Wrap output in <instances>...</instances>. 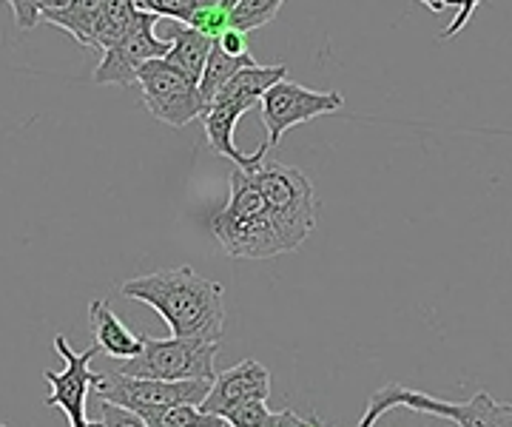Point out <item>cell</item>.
<instances>
[{
    "label": "cell",
    "mask_w": 512,
    "mask_h": 427,
    "mask_svg": "<svg viewBox=\"0 0 512 427\" xmlns=\"http://www.w3.org/2000/svg\"><path fill=\"white\" fill-rule=\"evenodd\" d=\"M123 297L143 302L163 316L171 336L220 342L225 328V291L220 282L200 277L194 268H163L146 277L128 279Z\"/></svg>",
    "instance_id": "cell-1"
},
{
    "label": "cell",
    "mask_w": 512,
    "mask_h": 427,
    "mask_svg": "<svg viewBox=\"0 0 512 427\" xmlns=\"http://www.w3.org/2000/svg\"><path fill=\"white\" fill-rule=\"evenodd\" d=\"M211 234L231 260H271L288 254L262 191L242 168L231 171V197L211 217Z\"/></svg>",
    "instance_id": "cell-2"
},
{
    "label": "cell",
    "mask_w": 512,
    "mask_h": 427,
    "mask_svg": "<svg viewBox=\"0 0 512 427\" xmlns=\"http://www.w3.org/2000/svg\"><path fill=\"white\" fill-rule=\"evenodd\" d=\"M288 77V66L285 63H276V66H245L239 69L237 75L231 77L225 86L220 89V94L205 106L202 112V126H205V137L211 143V149L222 154L225 160H231L234 166L242 168V171H251L256 168L265 154H268V143H262L254 154H242L234 143V131H237V123L242 114L248 109H254L256 103L265 97V92Z\"/></svg>",
    "instance_id": "cell-3"
},
{
    "label": "cell",
    "mask_w": 512,
    "mask_h": 427,
    "mask_svg": "<svg viewBox=\"0 0 512 427\" xmlns=\"http://www.w3.org/2000/svg\"><path fill=\"white\" fill-rule=\"evenodd\" d=\"M396 408L439 416V419H453L458 427H512L510 402H495L487 390H481V393H476L467 402H447V399L421 393V390L404 388V385H396V382L384 385L382 390H376L370 396L359 427H373L384 413H390V410Z\"/></svg>",
    "instance_id": "cell-4"
},
{
    "label": "cell",
    "mask_w": 512,
    "mask_h": 427,
    "mask_svg": "<svg viewBox=\"0 0 512 427\" xmlns=\"http://www.w3.org/2000/svg\"><path fill=\"white\" fill-rule=\"evenodd\" d=\"M248 174L254 177V183L262 191L265 203L274 214L276 228L282 234V242L291 254L311 237V231L316 228L313 183L299 168L279 163V160H262Z\"/></svg>",
    "instance_id": "cell-5"
},
{
    "label": "cell",
    "mask_w": 512,
    "mask_h": 427,
    "mask_svg": "<svg viewBox=\"0 0 512 427\" xmlns=\"http://www.w3.org/2000/svg\"><path fill=\"white\" fill-rule=\"evenodd\" d=\"M143 351L134 359H126L117 365V371L128 376H143V379H165V382H185V379H205L214 382V359L220 353V342L208 339H154L140 334Z\"/></svg>",
    "instance_id": "cell-6"
},
{
    "label": "cell",
    "mask_w": 512,
    "mask_h": 427,
    "mask_svg": "<svg viewBox=\"0 0 512 427\" xmlns=\"http://www.w3.org/2000/svg\"><path fill=\"white\" fill-rule=\"evenodd\" d=\"M137 86L143 92L151 117L165 123V126L180 129L205 112L200 83H194L191 77L183 75L165 57L148 60L137 75Z\"/></svg>",
    "instance_id": "cell-7"
},
{
    "label": "cell",
    "mask_w": 512,
    "mask_h": 427,
    "mask_svg": "<svg viewBox=\"0 0 512 427\" xmlns=\"http://www.w3.org/2000/svg\"><path fill=\"white\" fill-rule=\"evenodd\" d=\"M94 390H97V399H103V402L143 413V410L171 408V405H202L211 390V382H205V379H185V382L143 379V376H128L114 368V371L103 373V382Z\"/></svg>",
    "instance_id": "cell-8"
},
{
    "label": "cell",
    "mask_w": 512,
    "mask_h": 427,
    "mask_svg": "<svg viewBox=\"0 0 512 427\" xmlns=\"http://www.w3.org/2000/svg\"><path fill=\"white\" fill-rule=\"evenodd\" d=\"M259 103H262V123L268 129L265 143H268V149H274L282 143L285 131H291L293 126L339 112L345 106V97L339 92H313L308 86L293 83L285 77V80L274 83Z\"/></svg>",
    "instance_id": "cell-9"
},
{
    "label": "cell",
    "mask_w": 512,
    "mask_h": 427,
    "mask_svg": "<svg viewBox=\"0 0 512 427\" xmlns=\"http://www.w3.org/2000/svg\"><path fill=\"white\" fill-rule=\"evenodd\" d=\"M157 23H160V18L137 9L126 35L103 52L100 66L94 69V83H100V86H137V75L148 60L165 57L171 49L168 40L154 35Z\"/></svg>",
    "instance_id": "cell-10"
},
{
    "label": "cell",
    "mask_w": 512,
    "mask_h": 427,
    "mask_svg": "<svg viewBox=\"0 0 512 427\" xmlns=\"http://www.w3.org/2000/svg\"><path fill=\"white\" fill-rule=\"evenodd\" d=\"M55 351L63 356L66 368L60 373H43L46 382L52 385V393H49L46 405H49V408L63 410V413L69 416L72 427H77L86 422V399H89V390H94L103 382V373H94L92 368H89V362L100 353V345H94V348H89V351L83 353H74L72 348H69V339L63 334H57Z\"/></svg>",
    "instance_id": "cell-11"
},
{
    "label": "cell",
    "mask_w": 512,
    "mask_h": 427,
    "mask_svg": "<svg viewBox=\"0 0 512 427\" xmlns=\"http://www.w3.org/2000/svg\"><path fill=\"white\" fill-rule=\"evenodd\" d=\"M271 396V373L265 365H259L256 359H245L228 371L217 373V379L211 382V390L205 396L200 408L225 419L231 410L248 402V399H268Z\"/></svg>",
    "instance_id": "cell-12"
},
{
    "label": "cell",
    "mask_w": 512,
    "mask_h": 427,
    "mask_svg": "<svg viewBox=\"0 0 512 427\" xmlns=\"http://www.w3.org/2000/svg\"><path fill=\"white\" fill-rule=\"evenodd\" d=\"M168 55L165 60L171 66H177L183 75H188L194 83H200L202 72H205V63H208V55L214 49V38L202 35L200 29L188 26V23H180V20H168Z\"/></svg>",
    "instance_id": "cell-13"
},
{
    "label": "cell",
    "mask_w": 512,
    "mask_h": 427,
    "mask_svg": "<svg viewBox=\"0 0 512 427\" xmlns=\"http://www.w3.org/2000/svg\"><path fill=\"white\" fill-rule=\"evenodd\" d=\"M89 322H92L94 342L100 345V351L109 353L111 359L126 362V359H134L137 353L143 351V339L128 331L126 325L120 322V316L111 311L106 299H94L89 305Z\"/></svg>",
    "instance_id": "cell-14"
},
{
    "label": "cell",
    "mask_w": 512,
    "mask_h": 427,
    "mask_svg": "<svg viewBox=\"0 0 512 427\" xmlns=\"http://www.w3.org/2000/svg\"><path fill=\"white\" fill-rule=\"evenodd\" d=\"M103 9H106V0H72L63 9L43 12V20L57 26V29H63V32H69L77 40L80 49L97 52L94 32H97V20L103 15Z\"/></svg>",
    "instance_id": "cell-15"
},
{
    "label": "cell",
    "mask_w": 512,
    "mask_h": 427,
    "mask_svg": "<svg viewBox=\"0 0 512 427\" xmlns=\"http://www.w3.org/2000/svg\"><path fill=\"white\" fill-rule=\"evenodd\" d=\"M254 63L256 60L251 55L231 57L228 52H222L220 46L214 43V49H211V55H208V63H205V72H202V80H200V92H202V100H205V106L220 94L222 86H225L231 77L237 75L239 69L254 66Z\"/></svg>",
    "instance_id": "cell-16"
},
{
    "label": "cell",
    "mask_w": 512,
    "mask_h": 427,
    "mask_svg": "<svg viewBox=\"0 0 512 427\" xmlns=\"http://www.w3.org/2000/svg\"><path fill=\"white\" fill-rule=\"evenodd\" d=\"M143 416L148 427H225L228 422L202 410L200 405H171V408H154L137 413Z\"/></svg>",
    "instance_id": "cell-17"
},
{
    "label": "cell",
    "mask_w": 512,
    "mask_h": 427,
    "mask_svg": "<svg viewBox=\"0 0 512 427\" xmlns=\"http://www.w3.org/2000/svg\"><path fill=\"white\" fill-rule=\"evenodd\" d=\"M282 6H285V0H234V6H231V26H237L242 32L262 29V26L274 23Z\"/></svg>",
    "instance_id": "cell-18"
},
{
    "label": "cell",
    "mask_w": 512,
    "mask_h": 427,
    "mask_svg": "<svg viewBox=\"0 0 512 427\" xmlns=\"http://www.w3.org/2000/svg\"><path fill=\"white\" fill-rule=\"evenodd\" d=\"M134 3H137V9H143L154 18L191 23L194 15L200 12V6L211 3V0H134Z\"/></svg>",
    "instance_id": "cell-19"
},
{
    "label": "cell",
    "mask_w": 512,
    "mask_h": 427,
    "mask_svg": "<svg viewBox=\"0 0 512 427\" xmlns=\"http://www.w3.org/2000/svg\"><path fill=\"white\" fill-rule=\"evenodd\" d=\"M274 410L268 408V399H248L225 416L231 427H265Z\"/></svg>",
    "instance_id": "cell-20"
},
{
    "label": "cell",
    "mask_w": 512,
    "mask_h": 427,
    "mask_svg": "<svg viewBox=\"0 0 512 427\" xmlns=\"http://www.w3.org/2000/svg\"><path fill=\"white\" fill-rule=\"evenodd\" d=\"M97 408H100V416H103L106 427H148L143 422V416H137L134 410L111 405V402H103V399H97Z\"/></svg>",
    "instance_id": "cell-21"
},
{
    "label": "cell",
    "mask_w": 512,
    "mask_h": 427,
    "mask_svg": "<svg viewBox=\"0 0 512 427\" xmlns=\"http://www.w3.org/2000/svg\"><path fill=\"white\" fill-rule=\"evenodd\" d=\"M12 6V15H15V23L18 29L29 32L35 29L37 23L43 20V12H40V0H6Z\"/></svg>",
    "instance_id": "cell-22"
},
{
    "label": "cell",
    "mask_w": 512,
    "mask_h": 427,
    "mask_svg": "<svg viewBox=\"0 0 512 427\" xmlns=\"http://www.w3.org/2000/svg\"><path fill=\"white\" fill-rule=\"evenodd\" d=\"M217 46H220L222 52H228L231 57H248V32H242L237 26H228L225 32H222L220 38L214 40Z\"/></svg>",
    "instance_id": "cell-23"
},
{
    "label": "cell",
    "mask_w": 512,
    "mask_h": 427,
    "mask_svg": "<svg viewBox=\"0 0 512 427\" xmlns=\"http://www.w3.org/2000/svg\"><path fill=\"white\" fill-rule=\"evenodd\" d=\"M478 3H481V0H461V6H458V15H456V18H453V23H450V26H447V29L441 32L439 38L441 40L456 38L458 32H461V29H464V26L470 23V18L476 15Z\"/></svg>",
    "instance_id": "cell-24"
},
{
    "label": "cell",
    "mask_w": 512,
    "mask_h": 427,
    "mask_svg": "<svg viewBox=\"0 0 512 427\" xmlns=\"http://www.w3.org/2000/svg\"><path fill=\"white\" fill-rule=\"evenodd\" d=\"M311 422L313 419H305V416H299L296 410L285 408V410H274L265 427H308Z\"/></svg>",
    "instance_id": "cell-25"
},
{
    "label": "cell",
    "mask_w": 512,
    "mask_h": 427,
    "mask_svg": "<svg viewBox=\"0 0 512 427\" xmlns=\"http://www.w3.org/2000/svg\"><path fill=\"white\" fill-rule=\"evenodd\" d=\"M421 6H427L430 12H444L447 6H461V0H419Z\"/></svg>",
    "instance_id": "cell-26"
},
{
    "label": "cell",
    "mask_w": 512,
    "mask_h": 427,
    "mask_svg": "<svg viewBox=\"0 0 512 427\" xmlns=\"http://www.w3.org/2000/svg\"><path fill=\"white\" fill-rule=\"evenodd\" d=\"M72 0H40V12H52V9H63L69 6Z\"/></svg>",
    "instance_id": "cell-27"
},
{
    "label": "cell",
    "mask_w": 512,
    "mask_h": 427,
    "mask_svg": "<svg viewBox=\"0 0 512 427\" xmlns=\"http://www.w3.org/2000/svg\"><path fill=\"white\" fill-rule=\"evenodd\" d=\"M77 427H106V425H103V419H100V422H92V419H86L83 425H77Z\"/></svg>",
    "instance_id": "cell-28"
},
{
    "label": "cell",
    "mask_w": 512,
    "mask_h": 427,
    "mask_svg": "<svg viewBox=\"0 0 512 427\" xmlns=\"http://www.w3.org/2000/svg\"><path fill=\"white\" fill-rule=\"evenodd\" d=\"M308 427H328V425H322V422H319V419H316V416H313V422Z\"/></svg>",
    "instance_id": "cell-29"
},
{
    "label": "cell",
    "mask_w": 512,
    "mask_h": 427,
    "mask_svg": "<svg viewBox=\"0 0 512 427\" xmlns=\"http://www.w3.org/2000/svg\"><path fill=\"white\" fill-rule=\"evenodd\" d=\"M231 3H234V0H222V6H228V9H231Z\"/></svg>",
    "instance_id": "cell-30"
},
{
    "label": "cell",
    "mask_w": 512,
    "mask_h": 427,
    "mask_svg": "<svg viewBox=\"0 0 512 427\" xmlns=\"http://www.w3.org/2000/svg\"><path fill=\"white\" fill-rule=\"evenodd\" d=\"M0 427H6V425H3V422H0Z\"/></svg>",
    "instance_id": "cell-31"
},
{
    "label": "cell",
    "mask_w": 512,
    "mask_h": 427,
    "mask_svg": "<svg viewBox=\"0 0 512 427\" xmlns=\"http://www.w3.org/2000/svg\"><path fill=\"white\" fill-rule=\"evenodd\" d=\"M225 427H231V425H225Z\"/></svg>",
    "instance_id": "cell-32"
}]
</instances>
